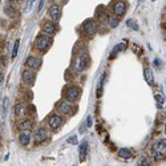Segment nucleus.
<instances>
[{
    "label": "nucleus",
    "mask_w": 166,
    "mask_h": 166,
    "mask_svg": "<svg viewBox=\"0 0 166 166\" xmlns=\"http://www.w3.org/2000/svg\"><path fill=\"white\" fill-rule=\"evenodd\" d=\"M48 15L52 22H59L60 17H61V8H60V6H57V4L51 6V8L48 11Z\"/></svg>",
    "instance_id": "nucleus-8"
},
{
    "label": "nucleus",
    "mask_w": 166,
    "mask_h": 166,
    "mask_svg": "<svg viewBox=\"0 0 166 166\" xmlns=\"http://www.w3.org/2000/svg\"><path fill=\"white\" fill-rule=\"evenodd\" d=\"M35 45H36V49H37V51L45 52L47 49L49 48V45H51V36H47V35L37 36Z\"/></svg>",
    "instance_id": "nucleus-3"
},
{
    "label": "nucleus",
    "mask_w": 166,
    "mask_h": 166,
    "mask_svg": "<svg viewBox=\"0 0 166 166\" xmlns=\"http://www.w3.org/2000/svg\"><path fill=\"white\" fill-rule=\"evenodd\" d=\"M80 93H81V89L80 86L77 85H68L65 88V92H64V97L67 101L69 102H73L80 97Z\"/></svg>",
    "instance_id": "nucleus-2"
},
{
    "label": "nucleus",
    "mask_w": 166,
    "mask_h": 166,
    "mask_svg": "<svg viewBox=\"0 0 166 166\" xmlns=\"http://www.w3.org/2000/svg\"><path fill=\"white\" fill-rule=\"evenodd\" d=\"M125 47H126V44L125 43H120V44H117V45L113 48V51H112V53H110V56H116V55L118 53V52H121V51H124L125 49Z\"/></svg>",
    "instance_id": "nucleus-19"
},
{
    "label": "nucleus",
    "mask_w": 166,
    "mask_h": 166,
    "mask_svg": "<svg viewBox=\"0 0 166 166\" xmlns=\"http://www.w3.org/2000/svg\"><path fill=\"white\" fill-rule=\"evenodd\" d=\"M165 133H166V125H165Z\"/></svg>",
    "instance_id": "nucleus-36"
},
{
    "label": "nucleus",
    "mask_w": 166,
    "mask_h": 166,
    "mask_svg": "<svg viewBox=\"0 0 166 166\" xmlns=\"http://www.w3.org/2000/svg\"><path fill=\"white\" fill-rule=\"evenodd\" d=\"M32 128H33V122L31 120H22V121L17 122V129H19L20 132H23V130H29L31 132Z\"/></svg>",
    "instance_id": "nucleus-15"
},
{
    "label": "nucleus",
    "mask_w": 166,
    "mask_h": 166,
    "mask_svg": "<svg viewBox=\"0 0 166 166\" xmlns=\"http://www.w3.org/2000/svg\"><path fill=\"white\" fill-rule=\"evenodd\" d=\"M56 31H57V28H56V25H55L53 22L44 23V25H43V35L53 36L55 33H56Z\"/></svg>",
    "instance_id": "nucleus-11"
},
{
    "label": "nucleus",
    "mask_w": 166,
    "mask_h": 166,
    "mask_svg": "<svg viewBox=\"0 0 166 166\" xmlns=\"http://www.w3.org/2000/svg\"><path fill=\"white\" fill-rule=\"evenodd\" d=\"M132 155H133V153H132L129 149H125V147H124V149L118 150V157L120 158H124V160H130Z\"/></svg>",
    "instance_id": "nucleus-18"
},
{
    "label": "nucleus",
    "mask_w": 166,
    "mask_h": 166,
    "mask_svg": "<svg viewBox=\"0 0 166 166\" xmlns=\"http://www.w3.org/2000/svg\"><path fill=\"white\" fill-rule=\"evenodd\" d=\"M23 113H24V105H23V102H17V104L15 105V114L22 116Z\"/></svg>",
    "instance_id": "nucleus-22"
},
{
    "label": "nucleus",
    "mask_w": 166,
    "mask_h": 166,
    "mask_svg": "<svg viewBox=\"0 0 166 166\" xmlns=\"http://www.w3.org/2000/svg\"><path fill=\"white\" fill-rule=\"evenodd\" d=\"M9 1H14V0H9Z\"/></svg>",
    "instance_id": "nucleus-37"
},
{
    "label": "nucleus",
    "mask_w": 166,
    "mask_h": 166,
    "mask_svg": "<svg viewBox=\"0 0 166 166\" xmlns=\"http://www.w3.org/2000/svg\"><path fill=\"white\" fill-rule=\"evenodd\" d=\"M0 1H1V0H0Z\"/></svg>",
    "instance_id": "nucleus-38"
},
{
    "label": "nucleus",
    "mask_w": 166,
    "mask_h": 166,
    "mask_svg": "<svg viewBox=\"0 0 166 166\" xmlns=\"http://www.w3.org/2000/svg\"><path fill=\"white\" fill-rule=\"evenodd\" d=\"M144 77H145V81L147 83V85L152 86L154 84V75H153V70L150 68H145L144 69Z\"/></svg>",
    "instance_id": "nucleus-16"
},
{
    "label": "nucleus",
    "mask_w": 166,
    "mask_h": 166,
    "mask_svg": "<svg viewBox=\"0 0 166 166\" xmlns=\"http://www.w3.org/2000/svg\"><path fill=\"white\" fill-rule=\"evenodd\" d=\"M31 132L29 130H23L19 133V142L20 145H23V146H27V145H29L31 142Z\"/></svg>",
    "instance_id": "nucleus-13"
},
{
    "label": "nucleus",
    "mask_w": 166,
    "mask_h": 166,
    "mask_svg": "<svg viewBox=\"0 0 166 166\" xmlns=\"http://www.w3.org/2000/svg\"><path fill=\"white\" fill-rule=\"evenodd\" d=\"M78 158H80V161L83 162V161L86 160V155H88V142L84 141L83 144L80 145V152H78Z\"/></svg>",
    "instance_id": "nucleus-17"
},
{
    "label": "nucleus",
    "mask_w": 166,
    "mask_h": 166,
    "mask_svg": "<svg viewBox=\"0 0 166 166\" xmlns=\"http://www.w3.org/2000/svg\"><path fill=\"white\" fill-rule=\"evenodd\" d=\"M7 102H8V100H7V98H4L3 100V114H6V113H7Z\"/></svg>",
    "instance_id": "nucleus-31"
},
{
    "label": "nucleus",
    "mask_w": 166,
    "mask_h": 166,
    "mask_svg": "<svg viewBox=\"0 0 166 166\" xmlns=\"http://www.w3.org/2000/svg\"><path fill=\"white\" fill-rule=\"evenodd\" d=\"M67 142L69 145H77V137H76V136H70L69 138L67 139Z\"/></svg>",
    "instance_id": "nucleus-28"
},
{
    "label": "nucleus",
    "mask_w": 166,
    "mask_h": 166,
    "mask_svg": "<svg viewBox=\"0 0 166 166\" xmlns=\"http://www.w3.org/2000/svg\"><path fill=\"white\" fill-rule=\"evenodd\" d=\"M86 126H88V128H91L92 126V124H93V118H92V116H88V117H86Z\"/></svg>",
    "instance_id": "nucleus-29"
},
{
    "label": "nucleus",
    "mask_w": 166,
    "mask_h": 166,
    "mask_svg": "<svg viewBox=\"0 0 166 166\" xmlns=\"http://www.w3.org/2000/svg\"><path fill=\"white\" fill-rule=\"evenodd\" d=\"M25 65L28 67V69H39V67H40V60H39L37 57L29 56L25 60Z\"/></svg>",
    "instance_id": "nucleus-14"
},
{
    "label": "nucleus",
    "mask_w": 166,
    "mask_h": 166,
    "mask_svg": "<svg viewBox=\"0 0 166 166\" xmlns=\"http://www.w3.org/2000/svg\"><path fill=\"white\" fill-rule=\"evenodd\" d=\"M19 45H20V40L17 39V40L15 41V44H14V49H12V59H15V57L17 56V52H19Z\"/></svg>",
    "instance_id": "nucleus-23"
},
{
    "label": "nucleus",
    "mask_w": 166,
    "mask_h": 166,
    "mask_svg": "<svg viewBox=\"0 0 166 166\" xmlns=\"http://www.w3.org/2000/svg\"><path fill=\"white\" fill-rule=\"evenodd\" d=\"M108 24H109L110 28H117L120 22H118L117 17H113V16H108Z\"/></svg>",
    "instance_id": "nucleus-20"
},
{
    "label": "nucleus",
    "mask_w": 166,
    "mask_h": 166,
    "mask_svg": "<svg viewBox=\"0 0 166 166\" xmlns=\"http://www.w3.org/2000/svg\"><path fill=\"white\" fill-rule=\"evenodd\" d=\"M43 3H44V0H40V4H39V11H40L41 7H43Z\"/></svg>",
    "instance_id": "nucleus-34"
},
{
    "label": "nucleus",
    "mask_w": 166,
    "mask_h": 166,
    "mask_svg": "<svg viewBox=\"0 0 166 166\" xmlns=\"http://www.w3.org/2000/svg\"><path fill=\"white\" fill-rule=\"evenodd\" d=\"M33 3H35V0H27L25 1V8H24V12H29L33 7Z\"/></svg>",
    "instance_id": "nucleus-24"
},
{
    "label": "nucleus",
    "mask_w": 166,
    "mask_h": 166,
    "mask_svg": "<svg viewBox=\"0 0 166 166\" xmlns=\"http://www.w3.org/2000/svg\"><path fill=\"white\" fill-rule=\"evenodd\" d=\"M56 108L61 114H70L72 113V102L69 101H60Z\"/></svg>",
    "instance_id": "nucleus-9"
},
{
    "label": "nucleus",
    "mask_w": 166,
    "mask_h": 166,
    "mask_svg": "<svg viewBox=\"0 0 166 166\" xmlns=\"http://www.w3.org/2000/svg\"><path fill=\"white\" fill-rule=\"evenodd\" d=\"M154 100H155V102H157V106L161 109V108L163 106V104H165V97L161 96V94H154Z\"/></svg>",
    "instance_id": "nucleus-21"
},
{
    "label": "nucleus",
    "mask_w": 166,
    "mask_h": 166,
    "mask_svg": "<svg viewBox=\"0 0 166 166\" xmlns=\"http://www.w3.org/2000/svg\"><path fill=\"white\" fill-rule=\"evenodd\" d=\"M83 31L86 33L88 36H93L97 31V24L94 23V20L88 19L83 23Z\"/></svg>",
    "instance_id": "nucleus-5"
},
{
    "label": "nucleus",
    "mask_w": 166,
    "mask_h": 166,
    "mask_svg": "<svg viewBox=\"0 0 166 166\" xmlns=\"http://www.w3.org/2000/svg\"><path fill=\"white\" fill-rule=\"evenodd\" d=\"M160 64H161V63H160V59H155V60H154V65L160 67Z\"/></svg>",
    "instance_id": "nucleus-33"
},
{
    "label": "nucleus",
    "mask_w": 166,
    "mask_h": 166,
    "mask_svg": "<svg viewBox=\"0 0 166 166\" xmlns=\"http://www.w3.org/2000/svg\"><path fill=\"white\" fill-rule=\"evenodd\" d=\"M152 154L154 160H163L166 158V141L165 139H158L154 142L152 147Z\"/></svg>",
    "instance_id": "nucleus-1"
},
{
    "label": "nucleus",
    "mask_w": 166,
    "mask_h": 166,
    "mask_svg": "<svg viewBox=\"0 0 166 166\" xmlns=\"http://www.w3.org/2000/svg\"><path fill=\"white\" fill-rule=\"evenodd\" d=\"M4 12H6L8 16H14L15 9H14V7H12V6H6V7H4Z\"/></svg>",
    "instance_id": "nucleus-25"
},
{
    "label": "nucleus",
    "mask_w": 166,
    "mask_h": 166,
    "mask_svg": "<svg viewBox=\"0 0 166 166\" xmlns=\"http://www.w3.org/2000/svg\"><path fill=\"white\" fill-rule=\"evenodd\" d=\"M138 166H149V161L145 157H139L138 160Z\"/></svg>",
    "instance_id": "nucleus-26"
},
{
    "label": "nucleus",
    "mask_w": 166,
    "mask_h": 166,
    "mask_svg": "<svg viewBox=\"0 0 166 166\" xmlns=\"http://www.w3.org/2000/svg\"><path fill=\"white\" fill-rule=\"evenodd\" d=\"M126 25H129V27H132V28H133V29H138V25H137V23L136 22H133V20H132V19H129L128 20V22H126Z\"/></svg>",
    "instance_id": "nucleus-27"
},
{
    "label": "nucleus",
    "mask_w": 166,
    "mask_h": 166,
    "mask_svg": "<svg viewBox=\"0 0 166 166\" xmlns=\"http://www.w3.org/2000/svg\"><path fill=\"white\" fill-rule=\"evenodd\" d=\"M47 122H48V126L51 129L57 130V129H59L60 126L63 125V118L60 117L59 114H52V116H49V117H48Z\"/></svg>",
    "instance_id": "nucleus-6"
},
{
    "label": "nucleus",
    "mask_w": 166,
    "mask_h": 166,
    "mask_svg": "<svg viewBox=\"0 0 166 166\" xmlns=\"http://www.w3.org/2000/svg\"><path fill=\"white\" fill-rule=\"evenodd\" d=\"M86 129H88V126H86V124H83V125L80 126V129H78V130H80V133H84V132H85Z\"/></svg>",
    "instance_id": "nucleus-32"
},
{
    "label": "nucleus",
    "mask_w": 166,
    "mask_h": 166,
    "mask_svg": "<svg viewBox=\"0 0 166 166\" xmlns=\"http://www.w3.org/2000/svg\"><path fill=\"white\" fill-rule=\"evenodd\" d=\"M48 138V132H47V129L44 128H37L35 130V134H33V139H35V144H41V142H44L45 139Z\"/></svg>",
    "instance_id": "nucleus-7"
},
{
    "label": "nucleus",
    "mask_w": 166,
    "mask_h": 166,
    "mask_svg": "<svg viewBox=\"0 0 166 166\" xmlns=\"http://www.w3.org/2000/svg\"><path fill=\"white\" fill-rule=\"evenodd\" d=\"M125 11H126V4L124 3L122 0H120V1H117V3L113 6V12H114V15L116 16H122L124 14H125Z\"/></svg>",
    "instance_id": "nucleus-12"
},
{
    "label": "nucleus",
    "mask_w": 166,
    "mask_h": 166,
    "mask_svg": "<svg viewBox=\"0 0 166 166\" xmlns=\"http://www.w3.org/2000/svg\"><path fill=\"white\" fill-rule=\"evenodd\" d=\"M3 77H4V76H3V73L0 72V83H1V81H3Z\"/></svg>",
    "instance_id": "nucleus-35"
},
{
    "label": "nucleus",
    "mask_w": 166,
    "mask_h": 166,
    "mask_svg": "<svg viewBox=\"0 0 166 166\" xmlns=\"http://www.w3.org/2000/svg\"><path fill=\"white\" fill-rule=\"evenodd\" d=\"M22 80L24 84H29L32 85L33 81H35V72L31 69H24L22 73Z\"/></svg>",
    "instance_id": "nucleus-10"
},
{
    "label": "nucleus",
    "mask_w": 166,
    "mask_h": 166,
    "mask_svg": "<svg viewBox=\"0 0 166 166\" xmlns=\"http://www.w3.org/2000/svg\"><path fill=\"white\" fill-rule=\"evenodd\" d=\"M0 65H1V67H6L7 65V57L6 56H0Z\"/></svg>",
    "instance_id": "nucleus-30"
},
{
    "label": "nucleus",
    "mask_w": 166,
    "mask_h": 166,
    "mask_svg": "<svg viewBox=\"0 0 166 166\" xmlns=\"http://www.w3.org/2000/svg\"><path fill=\"white\" fill-rule=\"evenodd\" d=\"M86 65H88V59H86V56L78 55L75 59V61H73V70H75L76 73H81L85 70Z\"/></svg>",
    "instance_id": "nucleus-4"
}]
</instances>
